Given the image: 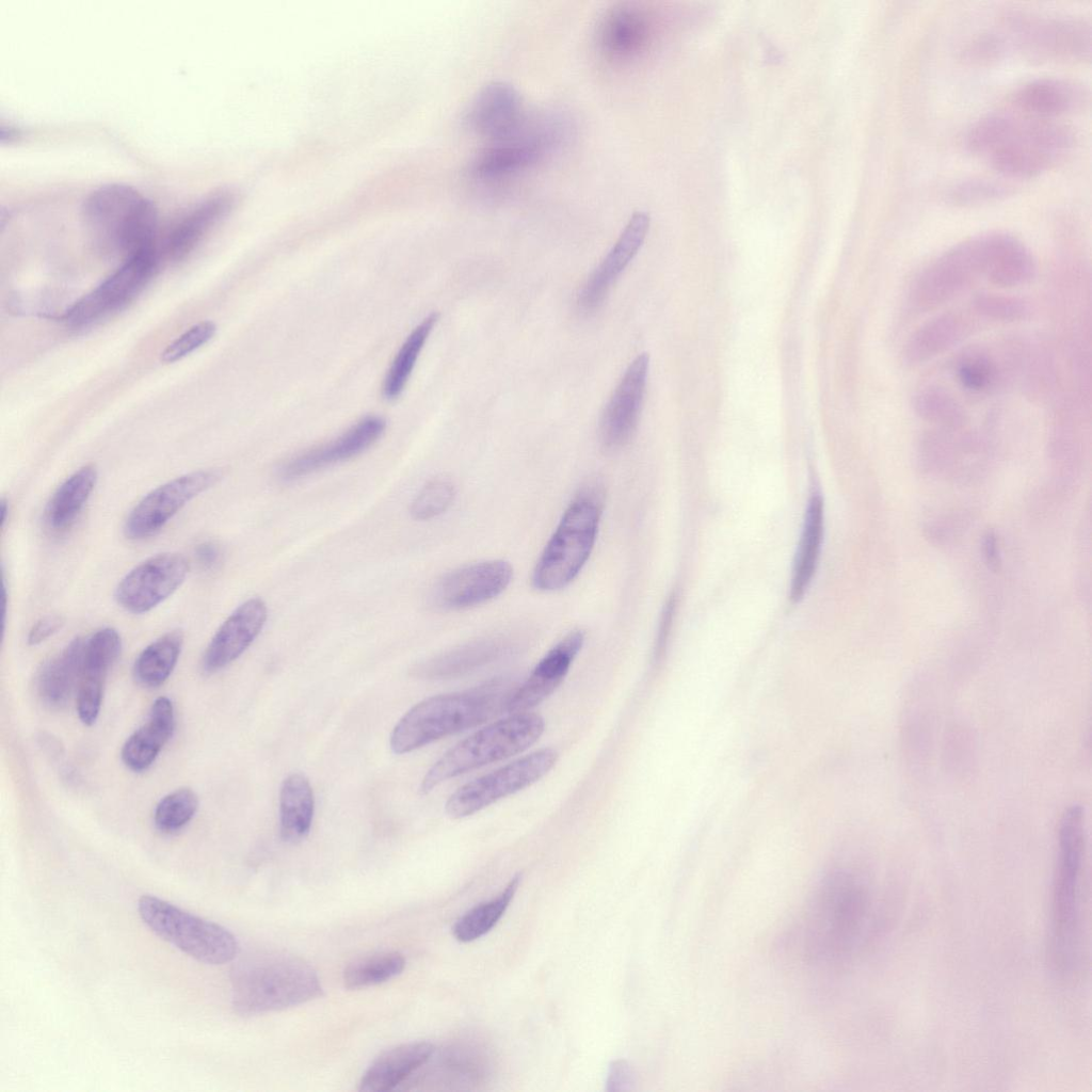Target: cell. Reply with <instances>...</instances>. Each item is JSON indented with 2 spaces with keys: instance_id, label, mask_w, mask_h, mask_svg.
<instances>
[{
  "instance_id": "obj_30",
  "label": "cell",
  "mask_w": 1092,
  "mask_h": 1092,
  "mask_svg": "<svg viewBox=\"0 0 1092 1092\" xmlns=\"http://www.w3.org/2000/svg\"><path fill=\"white\" fill-rule=\"evenodd\" d=\"M429 1042H408L395 1046L375 1058L364 1073L359 1091L385 1092L401 1083L433 1055Z\"/></svg>"
},
{
  "instance_id": "obj_21",
  "label": "cell",
  "mask_w": 1092,
  "mask_h": 1092,
  "mask_svg": "<svg viewBox=\"0 0 1092 1092\" xmlns=\"http://www.w3.org/2000/svg\"><path fill=\"white\" fill-rule=\"evenodd\" d=\"M268 619L266 603L253 597L239 605L218 628L208 643L202 670L213 674L238 659L259 636Z\"/></svg>"
},
{
  "instance_id": "obj_20",
  "label": "cell",
  "mask_w": 1092,
  "mask_h": 1092,
  "mask_svg": "<svg viewBox=\"0 0 1092 1092\" xmlns=\"http://www.w3.org/2000/svg\"><path fill=\"white\" fill-rule=\"evenodd\" d=\"M121 648V636L112 627L100 628L84 639L76 707L80 721L86 726L93 725L98 719L106 679Z\"/></svg>"
},
{
  "instance_id": "obj_8",
  "label": "cell",
  "mask_w": 1092,
  "mask_h": 1092,
  "mask_svg": "<svg viewBox=\"0 0 1092 1092\" xmlns=\"http://www.w3.org/2000/svg\"><path fill=\"white\" fill-rule=\"evenodd\" d=\"M1001 28L1009 51L1032 60L1075 63L1090 58L1091 26L1082 18L1011 10L1002 16Z\"/></svg>"
},
{
  "instance_id": "obj_23",
  "label": "cell",
  "mask_w": 1092,
  "mask_h": 1092,
  "mask_svg": "<svg viewBox=\"0 0 1092 1092\" xmlns=\"http://www.w3.org/2000/svg\"><path fill=\"white\" fill-rule=\"evenodd\" d=\"M649 224L647 212L637 211L630 216L614 245L578 294V305L583 311H593L603 304L613 283L643 244Z\"/></svg>"
},
{
  "instance_id": "obj_11",
  "label": "cell",
  "mask_w": 1092,
  "mask_h": 1092,
  "mask_svg": "<svg viewBox=\"0 0 1092 1092\" xmlns=\"http://www.w3.org/2000/svg\"><path fill=\"white\" fill-rule=\"evenodd\" d=\"M558 758L559 754L552 748H543L517 758L461 786L446 801L445 812L451 819L471 816L531 786L555 767Z\"/></svg>"
},
{
  "instance_id": "obj_48",
  "label": "cell",
  "mask_w": 1092,
  "mask_h": 1092,
  "mask_svg": "<svg viewBox=\"0 0 1092 1092\" xmlns=\"http://www.w3.org/2000/svg\"><path fill=\"white\" fill-rule=\"evenodd\" d=\"M215 331V324L210 321L193 325L166 347L161 355L162 360L174 363L186 357L206 344L214 336Z\"/></svg>"
},
{
  "instance_id": "obj_10",
  "label": "cell",
  "mask_w": 1092,
  "mask_h": 1092,
  "mask_svg": "<svg viewBox=\"0 0 1092 1092\" xmlns=\"http://www.w3.org/2000/svg\"><path fill=\"white\" fill-rule=\"evenodd\" d=\"M807 937L817 957H832L855 940L866 912V894L844 874L826 879L812 903Z\"/></svg>"
},
{
  "instance_id": "obj_9",
  "label": "cell",
  "mask_w": 1092,
  "mask_h": 1092,
  "mask_svg": "<svg viewBox=\"0 0 1092 1092\" xmlns=\"http://www.w3.org/2000/svg\"><path fill=\"white\" fill-rule=\"evenodd\" d=\"M138 912L158 937L198 962L221 965L238 954V942L229 930L161 898L143 895Z\"/></svg>"
},
{
  "instance_id": "obj_46",
  "label": "cell",
  "mask_w": 1092,
  "mask_h": 1092,
  "mask_svg": "<svg viewBox=\"0 0 1092 1092\" xmlns=\"http://www.w3.org/2000/svg\"><path fill=\"white\" fill-rule=\"evenodd\" d=\"M973 308L983 318L1005 322L1023 321L1031 315V307L1025 300L991 292L977 294Z\"/></svg>"
},
{
  "instance_id": "obj_33",
  "label": "cell",
  "mask_w": 1092,
  "mask_h": 1092,
  "mask_svg": "<svg viewBox=\"0 0 1092 1092\" xmlns=\"http://www.w3.org/2000/svg\"><path fill=\"white\" fill-rule=\"evenodd\" d=\"M97 479L96 467L87 464L58 486L44 511L45 525L52 533H64L75 524L94 491Z\"/></svg>"
},
{
  "instance_id": "obj_53",
  "label": "cell",
  "mask_w": 1092,
  "mask_h": 1092,
  "mask_svg": "<svg viewBox=\"0 0 1092 1092\" xmlns=\"http://www.w3.org/2000/svg\"><path fill=\"white\" fill-rule=\"evenodd\" d=\"M983 553L989 567L992 571H997L1000 565V553L997 536L993 531H989L984 535Z\"/></svg>"
},
{
  "instance_id": "obj_24",
  "label": "cell",
  "mask_w": 1092,
  "mask_h": 1092,
  "mask_svg": "<svg viewBox=\"0 0 1092 1092\" xmlns=\"http://www.w3.org/2000/svg\"><path fill=\"white\" fill-rule=\"evenodd\" d=\"M466 119L476 133L492 142L512 136L525 126L521 98L511 84L491 82L475 97Z\"/></svg>"
},
{
  "instance_id": "obj_44",
  "label": "cell",
  "mask_w": 1092,
  "mask_h": 1092,
  "mask_svg": "<svg viewBox=\"0 0 1092 1092\" xmlns=\"http://www.w3.org/2000/svg\"><path fill=\"white\" fill-rule=\"evenodd\" d=\"M455 486L446 478H434L417 493L410 505V514L416 520H430L444 514L453 503Z\"/></svg>"
},
{
  "instance_id": "obj_41",
  "label": "cell",
  "mask_w": 1092,
  "mask_h": 1092,
  "mask_svg": "<svg viewBox=\"0 0 1092 1092\" xmlns=\"http://www.w3.org/2000/svg\"><path fill=\"white\" fill-rule=\"evenodd\" d=\"M405 967L404 957L397 951H382L360 957L347 965L342 974L349 990H360L384 983Z\"/></svg>"
},
{
  "instance_id": "obj_6",
  "label": "cell",
  "mask_w": 1092,
  "mask_h": 1092,
  "mask_svg": "<svg viewBox=\"0 0 1092 1092\" xmlns=\"http://www.w3.org/2000/svg\"><path fill=\"white\" fill-rule=\"evenodd\" d=\"M83 221L94 245L126 257L156 248L158 214L151 200L122 183L103 184L83 204Z\"/></svg>"
},
{
  "instance_id": "obj_42",
  "label": "cell",
  "mask_w": 1092,
  "mask_h": 1092,
  "mask_svg": "<svg viewBox=\"0 0 1092 1092\" xmlns=\"http://www.w3.org/2000/svg\"><path fill=\"white\" fill-rule=\"evenodd\" d=\"M912 404L920 418L943 429L957 430L966 419L965 411L958 399L949 390L937 385H927L918 389Z\"/></svg>"
},
{
  "instance_id": "obj_40",
  "label": "cell",
  "mask_w": 1092,
  "mask_h": 1092,
  "mask_svg": "<svg viewBox=\"0 0 1092 1092\" xmlns=\"http://www.w3.org/2000/svg\"><path fill=\"white\" fill-rule=\"evenodd\" d=\"M437 320L436 312L430 314L402 343L384 379L383 395L386 399L398 398L405 388L417 358Z\"/></svg>"
},
{
  "instance_id": "obj_13",
  "label": "cell",
  "mask_w": 1092,
  "mask_h": 1092,
  "mask_svg": "<svg viewBox=\"0 0 1092 1092\" xmlns=\"http://www.w3.org/2000/svg\"><path fill=\"white\" fill-rule=\"evenodd\" d=\"M978 237L949 248L929 263L914 279L911 303L921 309L941 305L968 288L982 276Z\"/></svg>"
},
{
  "instance_id": "obj_29",
  "label": "cell",
  "mask_w": 1092,
  "mask_h": 1092,
  "mask_svg": "<svg viewBox=\"0 0 1092 1092\" xmlns=\"http://www.w3.org/2000/svg\"><path fill=\"white\" fill-rule=\"evenodd\" d=\"M234 196L229 192H218L194 206L167 234L164 241L166 256L175 261L186 258L229 211Z\"/></svg>"
},
{
  "instance_id": "obj_2",
  "label": "cell",
  "mask_w": 1092,
  "mask_h": 1092,
  "mask_svg": "<svg viewBox=\"0 0 1092 1092\" xmlns=\"http://www.w3.org/2000/svg\"><path fill=\"white\" fill-rule=\"evenodd\" d=\"M515 688L510 680L494 679L469 690L428 697L397 722L389 737L390 750L407 754L482 724L505 711Z\"/></svg>"
},
{
  "instance_id": "obj_45",
  "label": "cell",
  "mask_w": 1092,
  "mask_h": 1092,
  "mask_svg": "<svg viewBox=\"0 0 1092 1092\" xmlns=\"http://www.w3.org/2000/svg\"><path fill=\"white\" fill-rule=\"evenodd\" d=\"M1012 188L1002 181L973 178L954 184L947 192L949 203L957 206H979L1009 196Z\"/></svg>"
},
{
  "instance_id": "obj_26",
  "label": "cell",
  "mask_w": 1092,
  "mask_h": 1092,
  "mask_svg": "<svg viewBox=\"0 0 1092 1092\" xmlns=\"http://www.w3.org/2000/svg\"><path fill=\"white\" fill-rule=\"evenodd\" d=\"M983 276L1000 287L1031 282L1037 263L1030 250L1016 237L1001 231L979 235Z\"/></svg>"
},
{
  "instance_id": "obj_34",
  "label": "cell",
  "mask_w": 1092,
  "mask_h": 1092,
  "mask_svg": "<svg viewBox=\"0 0 1092 1092\" xmlns=\"http://www.w3.org/2000/svg\"><path fill=\"white\" fill-rule=\"evenodd\" d=\"M967 331L966 320L958 314L936 316L906 339L901 351L902 360L910 366L926 363L960 342Z\"/></svg>"
},
{
  "instance_id": "obj_28",
  "label": "cell",
  "mask_w": 1092,
  "mask_h": 1092,
  "mask_svg": "<svg viewBox=\"0 0 1092 1092\" xmlns=\"http://www.w3.org/2000/svg\"><path fill=\"white\" fill-rule=\"evenodd\" d=\"M84 639L75 638L47 660L38 671L37 694L53 710L62 709L78 688L83 661Z\"/></svg>"
},
{
  "instance_id": "obj_3",
  "label": "cell",
  "mask_w": 1092,
  "mask_h": 1092,
  "mask_svg": "<svg viewBox=\"0 0 1092 1092\" xmlns=\"http://www.w3.org/2000/svg\"><path fill=\"white\" fill-rule=\"evenodd\" d=\"M1082 808L1069 807L1059 824V852L1053 895V932L1057 964L1067 973L1080 965L1085 941Z\"/></svg>"
},
{
  "instance_id": "obj_31",
  "label": "cell",
  "mask_w": 1092,
  "mask_h": 1092,
  "mask_svg": "<svg viewBox=\"0 0 1092 1092\" xmlns=\"http://www.w3.org/2000/svg\"><path fill=\"white\" fill-rule=\"evenodd\" d=\"M647 33V20L640 10L629 4H617L601 18L597 41L607 58L619 61L638 53Z\"/></svg>"
},
{
  "instance_id": "obj_7",
  "label": "cell",
  "mask_w": 1092,
  "mask_h": 1092,
  "mask_svg": "<svg viewBox=\"0 0 1092 1092\" xmlns=\"http://www.w3.org/2000/svg\"><path fill=\"white\" fill-rule=\"evenodd\" d=\"M544 730V719L531 711L494 721L444 753L421 780L420 792L429 793L450 778L523 753Z\"/></svg>"
},
{
  "instance_id": "obj_49",
  "label": "cell",
  "mask_w": 1092,
  "mask_h": 1092,
  "mask_svg": "<svg viewBox=\"0 0 1092 1092\" xmlns=\"http://www.w3.org/2000/svg\"><path fill=\"white\" fill-rule=\"evenodd\" d=\"M64 620L60 615H46L37 620L29 630L27 642L31 646L38 645L57 633L63 626Z\"/></svg>"
},
{
  "instance_id": "obj_22",
  "label": "cell",
  "mask_w": 1092,
  "mask_h": 1092,
  "mask_svg": "<svg viewBox=\"0 0 1092 1092\" xmlns=\"http://www.w3.org/2000/svg\"><path fill=\"white\" fill-rule=\"evenodd\" d=\"M556 136L551 130L527 132L523 128L516 134L491 142L473 159L470 171L482 180H497L512 176L536 163L552 145Z\"/></svg>"
},
{
  "instance_id": "obj_4",
  "label": "cell",
  "mask_w": 1092,
  "mask_h": 1092,
  "mask_svg": "<svg viewBox=\"0 0 1092 1092\" xmlns=\"http://www.w3.org/2000/svg\"><path fill=\"white\" fill-rule=\"evenodd\" d=\"M232 1007L240 1015L279 1011L316 999L323 989L317 971L282 952L251 956L232 970Z\"/></svg>"
},
{
  "instance_id": "obj_35",
  "label": "cell",
  "mask_w": 1092,
  "mask_h": 1092,
  "mask_svg": "<svg viewBox=\"0 0 1092 1092\" xmlns=\"http://www.w3.org/2000/svg\"><path fill=\"white\" fill-rule=\"evenodd\" d=\"M279 834L284 841L295 844L310 831L315 796L308 778L301 773L288 775L279 790Z\"/></svg>"
},
{
  "instance_id": "obj_1",
  "label": "cell",
  "mask_w": 1092,
  "mask_h": 1092,
  "mask_svg": "<svg viewBox=\"0 0 1092 1092\" xmlns=\"http://www.w3.org/2000/svg\"><path fill=\"white\" fill-rule=\"evenodd\" d=\"M969 152L1008 178H1031L1063 161L1075 145V134L1054 119L1015 111L996 112L978 119L967 131Z\"/></svg>"
},
{
  "instance_id": "obj_5",
  "label": "cell",
  "mask_w": 1092,
  "mask_h": 1092,
  "mask_svg": "<svg viewBox=\"0 0 1092 1092\" xmlns=\"http://www.w3.org/2000/svg\"><path fill=\"white\" fill-rule=\"evenodd\" d=\"M604 498L596 482L574 496L534 565L531 583L535 590L560 591L581 573L597 540Z\"/></svg>"
},
{
  "instance_id": "obj_32",
  "label": "cell",
  "mask_w": 1092,
  "mask_h": 1092,
  "mask_svg": "<svg viewBox=\"0 0 1092 1092\" xmlns=\"http://www.w3.org/2000/svg\"><path fill=\"white\" fill-rule=\"evenodd\" d=\"M823 532V500L818 492H814L807 502L793 561L789 585V598L792 603H799L812 583L820 557Z\"/></svg>"
},
{
  "instance_id": "obj_39",
  "label": "cell",
  "mask_w": 1092,
  "mask_h": 1092,
  "mask_svg": "<svg viewBox=\"0 0 1092 1092\" xmlns=\"http://www.w3.org/2000/svg\"><path fill=\"white\" fill-rule=\"evenodd\" d=\"M520 879L521 876L516 874L496 898L479 903L461 916L453 925V936L462 943H468L489 932L509 908Z\"/></svg>"
},
{
  "instance_id": "obj_43",
  "label": "cell",
  "mask_w": 1092,
  "mask_h": 1092,
  "mask_svg": "<svg viewBox=\"0 0 1092 1092\" xmlns=\"http://www.w3.org/2000/svg\"><path fill=\"white\" fill-rule=\"evenodd\" d=\"M197 808L196 793L190 788H178L158 802L154 810V823L162 833H176L193 819Z\"/></svg>"
},
{
  "instance_id": "obj_51",
  "label": "cell",
  "mask_w": 1092,
  "mask_h": 1092,
  "mask_svg": "<svg viewBox=\"0 0 1092 1092\" xmlns=\"http://www.w3.org/2000/svg\"><path fill=\"white\" fill-rule=\"evenodd\" d=\"M221 557V548L214 542H202L195 547V558L204 569L215 567L220 563Z\"/></svg>"
},
{
  "instance_id": "obj_17",
  "label": "cell",
  "mask_w": 1092,
  "mask_h": 1092,
  "mask_svg": "<svg viewBox=\"0 0 1092 1092\" xmlns=\"http://www.w3.org/2000/svg\"><path fill=\"white\" fill-rule=\"evenodd\" d=\"M649 356L641 353L626 369L600 419L599 436L606 450L624 447L635 434L641 414Z\"/></svg>"
},
{
  "instance_id": "obj_27",
  "label": "cell",
  "mask_w": 1092,
  "mask_h": 1092,
  "mask_svg": "<svg viewBox=\"0 0 1092 1092\" xmlns=\"http://www.w3.org/2000/svg\"><path fill=\"white\" fill-rule=\"evenodd\" d=\"M174 730V705L168 697L159 696L152 702L144 724L125 741L121 751L124 765L136 773L148 770Z\"/></svg>"
},
{
  "instance_id": "obj_19",
  "label": "cell",
  "mask_w": 1092,
  "mask_h": 1092,
  "mask_svg": "<svg viewBox=\"0 0 1092 1092\" xmlns=\"http://www.w3.org/2000/svg\"><path fill=\"white\" fill-rule=\"evenodd\" d=\"M585 640L581 629L561 638L536 663L529 676L512 692L505 711L526 712L549 697L567 675Z\"/></svg>"
},
{
  "instance_id": "obj_54",
  "label": "cell",
  "mask_w": 1092,
  "mask_h": 1092,
  "mask_svg": "<svg viewBox=\"0 0 1092 1092\" xmlns=\"http://www.w3.org/2000/svg\"><path fill=\"white\" fill-rule=\"evenodd\" d=\"M0 511H1L0 524H1V528H3L5 523H6L7 516H9V502L4 498L1 499Z\"/></svg>"
},
{
  "instance_id": "obj_47",
  "label": "cell",
  "mask_w": 1092,
  "mask_h": 1092,
  "mask_svg": "<svg viewBox=\"0 0 1092 1092\" xmlns=\"http://www.w3.org/2000/svg\"><path fill=\"white\" fill-rule=\"evenodd\" d=\"M1008 52L1002 34L989 31L975 36L964 46L961 60L973 66H987L1002 60Z\"/></svg>"
},
{
  "instance_id": "obj_12",
  "label": "cell",
  "mask_w": 1092,
  "mask_h": 1092,
  "mask_svg": "<svg viewBox=\"0 0 1092 1092\" xmlns=\"http://www.w3.org/2000/svg\"><path fill=\"white\" fill-rule=\"evenodd\" d=\"M157 266V248L126 257L122 266L98 287L67 309L65 322L74 327H83L122 309L148 284Z\"/></svg>"
},
{
  "instance_id": "obj_25",
  "label": "cell",
  "mask_w": 1092,
  "mask_h": 1092,
  "mask_svg": "<svg viewBox=\"0 0 1092 1092\" xmlns=\"http://www.w3.org/2000/svg\"><path fill=\"white\" fill-rule=\"evenodd\" d=\"M1090 94L1081 83L1064 78H1039L1021 85L1011 95L1013 111L1042 119L1073 114L1089 103Z\"/></svg>"
},
{
  "instance_id": "obj_15",
  "label": "cell",
  "mask_w": 1092,
  "mask_h": 1092,
  "mask_svg": "<svg viewBox=\"0 0 1092 1092\" xmlns=\"http://www.w3.org/2000/svg\"><path fill=\"white\" fill-rule=\"evenodd\" d=\"M187 559L177 552H163L135 565L118 582L115 599L133 614L149 612L168 598L184 581Z\"/></svg>"
},
{
  "instance_id": "obj_14",
  "label": "cell",
  "mask_w": 1092,
  "mask_h": 1092,
  "mask_svg": "<svg viewBox=\"0 0 1092 1092\" xmlns=\"http://www.w3.org/2000/svg\"><path fill=\"white\" fill-rule=\"evenodd\" d=\"M220 478L216 470H196L151 489L128 514L124 524L125 536L139 541L155 535L188 502L212 487Z\"/></svg>"
},
{
  "instance_id": "obj_50",
  "label": "cell",
  "mask_w": 1092,
  "mask_h": 1092,
  "mask_svg": "<svg viewBox=\"0 0 1092 1092\" xmlns=\"http://www.w3.org/2000/svg\"><path fill=\"white\" fill-rule=\"evenodd\" d=\"M633 1083V1073L629 1064L624 1060H616L610 1064L607 1091L630 1090Z\"/></svg>"
},
{
  "instance_id": "obj_18",
  "label": "cell",
  "mask_w": 1092,
  "mask_h": 1092,
  "mask_svg": "<svg viewBox=\"0 0 1092 1092\" xmlns=\"http://www.w3.org/2000/svg\"><path fill=\"white\" fill-rule=\"evenodd\" d=\"M385 429L384 418L366 416L337 438L288 459L280 464L277 475L283 481H294L355 457L369 449Z\"/></svg>"
},
{
  "instance_id": "obj_16",
  "label": "cell",
  "mask_w": 1092,
  "mask_h": 1092,
  "mask_svg": "<svg viewBox=\"0 0 1092 1092\" xmlns=\"http://www.w3.org/2000/svg\"><path fill=\"white\" fill-rule=\"evenodd\" d=\"M512 578L513 567L505 560L471 563L443 576L434 587L433 600L445 610L468 609L498 597Z\"/></svg>"
},
{
  "instance_id": "obj_52",
  "label": "cell",
  "mask_w": 1092,
  "mask_h": 1092,
  "mask_svg": "<svg viewBox=\"0 0 1092 1092\" xmlns=\"http://www.w3.org/2000/svg\"><path fill=\"white\" fill-rule=\"evenodd\" d=\"M674 608H675V598L672 596L668 600V603H667V605L664 607L663 613H662L661 623H660L659 632H658V638H657V644H656V653H655L656 657H659L662 654L663 649H664L665 642H667V639H668V635H669V631H670V626H671V623H672Z\"/></svg>"
},
{
  "instance_id": "obj_36",
  "label": "cell",
  "mask_w": 1092,
  "mask_h": 1092,
  "mask_svg": "<svg viewBox=\"0 0 1092 1092\" xmlns=\"http://www.w3.org/2000/svg\"><path fill=\"white\" fill-rule=\"evenodd\" d=\"M508 649L501 639H483L438 655L415 668V675L427 678L454 677L487 664Z\"/></svg>"
},
{
  "instance_id": "obj_37",
  "label": "cell",
  "mask_w": 1092,
  "mask_h": 1092,
  "mask_svg": "<svg viewBox=\"0 0 1092 1092\" xmlns=\"http://www.w3.org/2000/svg\"><path fill=\"white\" fill-rule=\"evenodd\" d=\"M183 645L181 630L165 632L148 644L135 658L132 674L144 688L163 685L175 669Z\"/></svg>"
},
{
  "instance_id": "obj_38",
  "label": "cell",
  "mask_w": 1092,
  "mask_h": 1092,
  "mask_svg": "<svg viewBox=\"0 0 1092 1092\" xmlns=\"http://www.w3.org/2000/svg\"><path fill=\"white\" fill-rule=\"evenodd\" d=\"M1007 360L1001 363L998 354L984 348L964 352L956 362L954 373L961 387L975 396L996 391L1005 381Z\"/></svg>"
}]
</instances>
